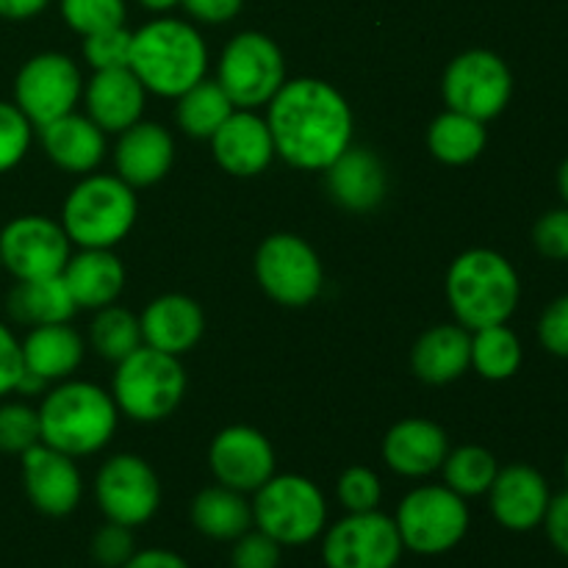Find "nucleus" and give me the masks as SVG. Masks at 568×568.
Segmentation results:
<instances>
[{
    "mask_svg": "<svg viewBox=\"0 0 568 568\" xmlns=\"http://www.w3.org/2000/svg\"><path fill=\"white\" fill-rule=\"evenodd\" d=\"M519 297V272L497 250H466L447 272L449 308L466 331L505 325Z\"/></svg>",
    "mask_w": 568,
    "mask_h": 568,
    "instance_id": "nucleus-3",
    "label": "nucleus"
},
{
    "mask_svg": "<svg viewBox=\"0 0 568 568\" xmlns=\"http://www.w3.org/2000/svg\"><path fill=\"white\" fill-rule=\"evenodd\" d=\"M532 244L549 261H568V205L552 209L532 227Z\"/></svg>",
    "mask_w": 568,
    "mask_h": 568,
    "instance_id": "nucleus-43",
    "label": "nucleus"
},
{
    "mask_svg": "<svg viewBox=\"0 0 568 568\" xmlns=\"http://www.w3.org/2000/svg\"><path fill=\"white\" fill-rule=\"evenodd\" d=\"M544 527H547L549 544H552L564 558H568V491L549 499Z\"/></svg>",
    "mask_w": 568,
    "mask_h": 568,
    "instance_id": "nucleus-47",
    "label": "nucleus"
},
{
    "mask_svg": "<svg viewBox=\"0 0 568 568\" xmlns=\"http://www.w3.org/2000/svg\"><path fill=\"white\" fill-rule=\"evenodd\" d=\"M255 277L275 303L286 308L311 305L322 292L325 272L320 255L305 239L294 233H275L264 239L255 253Z\"/></svg>",
    "mask_w": 568,
    "mask_h": 568,
    "instance_id": "nucleus-11",
    "label": "nucleus"
},
{
    "mask_svg": "<svg viewBox=\"0 0 568 568\" xmlns=\"http://www.w3.org/2000/svg\"><path fill=\"white\" fill-rule=\"evenodd\" d=\"M266 125L275 153L297 170L325 172L353 144V109L320 78L283 83L270 100Z\"/></svg>",
    "mask_w": 568,
    "mask_h": 568,
    "instance_id": "nucleus-1",
    "label": "nucleus"
},
{
    "mask_svg": "<svg viewBox=\"0 0 568 568\" xmlns=\"http://www.w3.org/2000/svg\"><path fill=\"white\" fill-rule=\"evenodd\" d=\"M39 139L48 159L72 175H89L105 159V133L75 111L39 128Z\"/></svg>",
    "mask_w": 568,
    "mask_h": 568,
    "instance_id": "nucleus-25",
    "label": "nucleus"
},
{
    "mask_svg": "<svg viewBox=\"0 0 568 568\" xmlns=\"http://www.w3.org/2000/svg\"><path fill=\"white\" fill-rule=\"evenodd\" d=\"M186 394V372L175 355L142 344L116 364L114 397L116 408L133 422H161L181 405Z\"/></svg>",
    "mask_w": 568,
    "mask_h": 568,
    "instance_id": "nucleus-6",
    "label": "nucleus"
},
{
    "mask_svg": "<svg viewBox=\"0 0 568 568\" xmlns=\"http://www.w3.org/2000/svg\"><path fill=\"white\" fill-rule=\"evenodd\" d=\"M122 568H189V564L170 549H142L133 552Z\"/></svg>",
    "mask_w": 568,
    "mask_h": 568,
    "instance_id": "nucleus-48",
    "label": "nucleus"
},
{
    "mask_svg": "<svg viewBox=\"0 0 568 568\" xmlns=\"http://www.w3.org/2000/svg\"><path fill=\"white\" fill-rule=\"evenodd\" d=\"M281 544L261 530H247L233 541L231 568H277L281 566Z\"/></svg>",
    "mask_w": 568,
    "mask_h": 568,
    "instance_id": "nucleus-42",
    "label": "nucleus"
},
{
    "mask_svg": "<svg viewBox=\"0 0 568 568\" xmlns=\"http://www.w3.org/2000/svg\"><path fill=\"white\" fill-rule=\"evenodd\" d=\"M338 503L347 514H366V510L381 508L383 486L381 477L366 466H349L342 477H338Z\"/></svg>",
    "mask_w": 568,
    "mask_h": 568,
    "instance_id": "nucleus-40",
    "label": "nucleus"
},
{
    "mask_svg": "<svg viewBox=\"0 0 568 568\" xmlns=\"http://www.w3.org/2000/svg\"><path fill=\"white\" fill-rule=\"evenodd\" d=\"M131 39L133 31H128L125 26L103 28V31H94L83 37V59L98 70H120L128 67L131 61Z\"/></svg>",
    "mask_w": 568,
    "mask_h": 568,
    "instance_id": "nucleus-38",
    "label": "nucleus"
},
{
    "mask_svg": "<svg viewBox=\"0 0 568 568\" xmlns=\"http://www.w3.org/2000/svg\"><path fill=\"white\" fill-rule=\"evenodd\" d=\"M139 3H142L148 11H155V14H164V11H170V9H175V6H181V0H139Z\"/></svg>",
    "mask_w": 568,
    "mask_h": 568,
    "instance_id": "nucleus-50",
    "label": "nucleus"
},
{
    "mask_svg": "<svg viewBox=\"0 0 568 568\" xmlns=\"http://www.w3.org/2000/svg\"><path fill=\"white\" fill-rule=\"evenodd\" d=\"M253 525L281 547H305L325 532V494L308 477L272 475L255 491Z\"/></svg>",
    "mask_w": 568,
    "mask_h": 568,
    "instance_id": "nucleus-7",
    "label": "nucleus"
},
{
    "mask_svg": "<svg viewBox=\"0 0 568 568\" xmlns=\"http://www.w3.org/2000/svg\"><path fill=\"white\" fill-rule=\"evenodd\" d=\"M521 358H525V349L508 322L471 333V366L486 381L499 383L514 377L521 369Z\"/></svg>",
    "mask_w": 568,
    "mask_h": 568,
    "instance_id": "nucleus-33",
    "label": "nucleus"
},
{
    "mask_svg": "<svg viewBox=\"0 0 568 568\" xmlns=\"http://www.w3.org/2000/svg\"><path fill=\"white\" fill-rule=\"evenodd\" d=\"M142 338L148 347L161 349L166 355H186L197 347L205 331V316L197 300L186 294H161L139 316Z\"/></svg>",
    "mask_w": 568,
    "mask_h": 568,
    "instance_id": "nucleus-22",
    "label": "nucleus"
},
{
    "mask_svg": "<svg viewBox=\"0 0 568 568\" xmlns=\"http://www.w3.org/2000/svg\"><path fill=\"white\" fill-rule=\"evenodd\" d=\"M209 466L220 486L255 494L275 475V449L270 438L247 425H233L216 433L209 449Z\"/></svg>",
    "mask_w": 568,
    "mask_h": 568,
    "instance_id": "nucleus-16",
    "label": "nucleus"
},
{
    "mask_svg": "<svg viewBox=\"0 0 568 568\" xmlns=\"http://www.w3.org/2000/svg\"><path fill=\"white\" fill-rule=\"evenodd\" d=\"M564 475H566V480H568V453H566V460H564Z\"/></svg>",
    "mask_w": 568,
    "mask_h": 568,
    "instance_id": "nucleus-52",
    "label": "nucleus"
},
{
    "mask_svg": "<svg viewBox=\"0 0 568 568\" xmlns=\"http://www.w3.org/2000/svg\"><path fill=\"white\" fill-rule=\"evenodd\" d=\"M9 316L20 325L39 327V325H59L70 322L75 316L78 305L67 288L64 277H31V281H17V286L9 292L6 300Z\"/></svg>",
    "mask_w": 568,
    "mask_h": 568,
    "instance_id": "nucleus-29",
    "label": "nucleus"
},
{
    "mask_svg": "<svg viewBox=\"0 0 568 568\" xmlns=\"http://www.w3.org/2000/svg\"><path fill=\"white\" fill-rule=\"evenodd\" d=\"M549 499H552V494H549L544 475L527 464L499 469L491 488H488L494 519L510 532H530L538 525H544Z\"/></svg>",
    "mask_w": 568,
    "mask_h": 568,
    "instance_id": "nucleus-18",
    "label": "nucleus"
},
{
    "mask_svg": "<svg viewBox=\"0 0 568 568\" xmlns=\"http://www.w3.org/2000/svg\"><path fill=\"white\" fill-rule=\"evenodd\" d=\"M61 277H64L78 308L87 311L114 305V300L125 288V266H122V261L111 250L100 247H89L81 250L78 255H70Z\"/></svg>",
    "mask_w": 568,
    "mask_h": 568,
    "instance_id": "nucleus-26",
    "label": "nucleus"
},
{
    "mask_svg": "<svg viewBox=\"0 0 568 568\" xmlns=\"http://www.w3.org/2000/svg\"><path fill=\"white\" fill-rule=\"evenodd\" d=\"M22 369H26L22 366V344L17 342L11 327L0 322V399L14 392L22 377Z\"/></svg>",
    "mask_w": 568,
    "mask_h": 568,
    "instance_id": "nucleus-45",
    "label": "nucleus"
},
{
    "mask_svg": "<svg viewBox=\"0 0 568 568\" xmlns=\"http://www.w3.org/2000/svg\"><path fill=\"white\" fill-rule=\"evenodd\" d=\"M403 552L397 525L381 510L347 514L322 541V560L327 568H397Z\"/></svg>",
    "mask_w": 568,
    "mask_h": 568,
    "instance_id": "nucleus-13",
    "label": "nucleus"
},
{
    "mask_svg": "<svg viewBox=\"0 0 568 568\" xmlns=\"http://www.w3.org/2000/svg\"><path fill=\"white\" fill-rule=\"evenodd\" d=\"M216 83L236 109H258L286 83V59L275 39L261 31H242L225 44Z\"/></svg>",
    "mask_w": 568,
    "mask_h": 568,
    "instance_id": "nucleus-8",
    "label": "nucleus"
},
{
    "mask_svg": "<svg viewBox=\"0 0 568 568\" xmlns=\"http://www.w3.org/2000/svg\"><path fill=\"white\" fill-rule=\"evenodd\" d=\"M538 338L555 358H568V294L552 300L538 322Z\"/></svg>",
    "mask_w": 568,
    "mask_h": 568,
    "instance_id": "nucleus-44",
    "label": "nucleus"
},
{
    "mask_svg": "<svg viewBox=\"0 0 568 568\" xmlns=\"http://www.w3.org/2000/svg\"><path fill=\"white\" fill-rule=\"evenodd\" d=\"M48 9V0H0V17L11 22L31 20Z\"/></svg>",
    "mask_w": 568,
    "mask_h": 568,
    "instance_id": "nucleus-49",
    "label": "nucleus"
},
{
    "mask_svg": "<svg viewBox=\"0 0 568 568\" xmlns=\"http://www.w3.org/2000/svg\"><path fill=\"white\" fill-rule=\"evenodd\" d=\"M192 525L211 541H236L253 530V503H247L242 491L216 483L194 497Z\"/></svg>",
    "mask_w": 568,
    "mask_h": 568,
    "instance_id": "nucleus-30",
    "label": "nucleus"
},
{
    "mask_svg": "<svg viewBox=\"0 0 568 568\" xmlns=\"http://www.w3.org/2000/svg\"><path fill=\"white\" fill-rule=\"evenodd\" d=\"M211 150L216 164L236 178L261 175L275 159V142L266 116H258L253 109L233 111L211 136Z\"/></svg>",
    "mask_w": 568,
    "mask_h": 568,
    "instance_id": "nucleus-19",
    "label": "nucleus"
},
{
    "mask_svg": "<svg viewBox=\"0 0 568 568\" xmlns=\"http://www.w3.org/2000/svg\"><path fill=\"white\" fill-rule=\"evenodd\" d=\"M70 236L50 216H14L0 231V261L17 281L61 275L70 261Z\"/></svg>",
    "mask_w": 568,
    "mask_h": 568,
    "instance_id": "nucleus-15",
    "label": "nucleus"
},
{
    "mask_svg": "<svg viewBox=\"0 0 568 568\" xmlns=\"http://www.w3.org/2000/svg\"><path fill=\"white\" fill-rule=\"evenodd\" d=\"M181 6L197 22L222 26V22H231L242 11L244 0H181Z\"/></svg>",
    "mask_w": 568,
    "mask_h": 568,
    "instance_id": "nucleus-46",
    "label": "nucleus"
},
{
    "mask_svg": "<svg viewBox=\"0 0 568 568\" xmlns=\"http://www.w3.org/2000/svg\"><path fill=\"white\" fill-rule=\"evenodd\" d=\"M0 270H3V261H0Z\"/></svg>",
    "mask_w": 568,
    "mask_h": 568,
    "instance_id": "nucleus-53",
    "label": "nucleus"
},
{
    "mask_svg": "<svg viewBox=\"0 0 568 568\" xmlns=\"http://www.w3.org/2000/svg\"><path fill=\"white\" fill-rule=\"evenodd\" d=\"M22 344V366L42 377L44 383L64 381L81 366L83 338L72 331L70 322L31 327Z\"/></svg>",
    "mask_w": 568,
    "mask_h": 568,
    "instance_id": "nucleus-28",
    "label": "nucleus"
},
{
    "mask_svg": "<svg viewBox=\"0 0 568 568\" xmlns=\"http://www.w3.org/2000/svg\"><path fill=\"white\" fill-rule=\"evenodd\" d=\"M81 70L64 53L31 55L14 78V105L33 128L70 114L81 100Z\"/></svg>",
    "mask_w": 568,
    "mask_h": 568,
    "instance_id": "nucleus-12",
    "label": "nucleus"
},
{
    "mask_svg": "<svg viewBox=\"0 0 568 568\" xmlns=\"http://www.w3.org/2000/svg\"><path fill=\"white\" fill-rule=\"evenodd\" d=\"M89 342L100 358L120 364L122 358H128L133 349L144 344L139 316H133L128 308H120V305H105L98 311L92 327H89Z\"/></svg>",
    "mask_w": 568,
    "mask_h": 568,
    "instance_id": "nucleus-34",
    "label": "nucleus"
},
{
    "mask_svg": "<svg viewBox=\"0 0 568 568\" xmlns=\"http://www.w3.org/2000/svg\"><path fill=\"white\" fill-rule=\"evenodd\" d=\"M233 111H236V105L231 103L225 89L216 83V78H203L178 98L175 120L186 136L211 139Z\"/></svg>",
    "mask_w": 568,
    "mask_h": 568,
    "instance_id": "nucleus-32",
    "label": "nucleus"
},
{
    "mask_svg": "<svg viewBox=\"0 0 568 568\" xmlns=\"http://www.w3.org/2000/svg\"><path fill=\"white\" fill-rule=\"evenodd\" d=\"M558 189H560V197H564V203L568 205V159L558 170Z\"/></svg>",
    "mask_w": 568,
    "mask_h": 568,
    "instance_id": "nucleus-51",
    "label": "nucleus"
},
{
    "mask_svg": "<svg viewBox=\"0 0 568 568\" xmlns=\"http://www.w3.org/2000/svg\"><path fill=\"white\" fill-rule=\"evenodd\" d=\"M416 377L433 386H444L471 366V331L464 325H436L422 333L410 353Z\"/></svg>",
    "mask_w": 568,
    "mask_h": 568,
    "instance_id": "nucleus-27",
    "label": "nucleus"
},
{
    "mask_svg": "<svg viewBox=\"0 0 568 568\" xmlns=\"http://www.w3.org/2000/svg\"><path fill=\"white\" fill-rule=\"evenodd\" d=\"M325 186L333 203L355 214H366L386 197L388 175L383 161L372 150L349 144L325 170Z\"/></svg>",
    "mask_w": 568,
    "mask_h": 568,
    "instance_id": "nucleus-20",
    "label": "nucleus"
},
{
    "mask_svg": "<svg viewBox=\"0 0 568 568\" xmlns=\"http://www.w3.org/2000/svg\"><path fill=\"white\" fill-rule=\"evenodd\" d=\"M94 499L109 521L139 527L155 516L161 505V486L153 466L139 455H114L94 477Z\"/></svg>",
    "mask_w": 568,
    "mask_h": 568,
    "instance_id": "nucleus-14",
    "label": "nucleus"
},
{
    "mask_svg": "<svg viewBox=\"0 0 568 568\" xmlns=\"http://www.w3.org/2000/svg\"><path fill=\"white\" fill-rule=\"evenodd\" d=\"M486 122L449 109L444 114H438L430 122V131H427V148H430V153L449 166L471 164L475 159H480L483 150H486Z\"/></svg>",
    "mask_w": 568,
    "mask_h": 568,
    "instance_id": "nucleus-31",
    "label": "nucleus"
},
{
    "mask_svg": "<svg viewBox=\"0 0 568 568\" xmlns=\"http://www.w3.org/2000/svg\"><path fill=\"white\" fill-rule=\"evenodd\" d=\"M89 552H92V560L100 568H122L128 564V558L136 552L131 527L116 525V521H105V525L92 536Z\"/></svg>",
    "mask_w": 568,
    "mask_h": 568,
    "instance_id": "nucleus-41",
    "label": "nucleus"
},
{
    "mask_svg": "<svg viewBox=\"0 0 568 568\" xmlns=\"http://www.w3.org/2000/svg\"><path fill=\"white\" fill-rule=\"evenodd\" d=\"M116 414L114 397L94 383H61L39 405L42 444L70 458L100 453L114 436Z\"/></svg>",
    "mask_w": 568,
    "mask_h": 568,
    "instance_id": "nucleus-4",
    "label": "nucleus"
},
{
    "mask_svg": "<svg viewBox=\"0 0 568 568\" xmlns=\"http://www.w3.org/2000/svg\"><path fill=\"white\" fill-rule=\"evenodd\" d=\"M139 203L116 175H87L64 200L61 227L78 247L111 250L131 233Z\"/></svg>",
    "mask_w": 568,
    "mask_h": 568,
    "instance_id": "nucleus-5",
    "label": "nucleus"
},
{
    "mask_svg": "<svg viewBox=\"0 0 568 568\" xmlns=\"http://www.w3.org/2000/svg\"><path fill=\"white\" fill-rule=\"evenodd\" d=\"M403 547L416 555H444L469 530V508L447 486H419L399 503L394 516Z\"/></svg>",
    "mask_w": 568,
    "mask_h": 568,
    "instance_id": "nucleus-9",
    "label": "nucleus"
},
{
    "mask_svg": "<svg viewBox=\"0 0 568 568\" xmlns=\"http://www.w3.org/2000/svg\"><path fill=\"white\" fill-rule=\"evenodd\" d=\"M42 442L39 410L26 403L0 405V453L22 455Z\"/></svg>",
    "mask_w": 568,
    "mask_h": 568,
    "instance_id": "nucleus-36",
    "label": "nucleus"
},
{
    "mask_svg": "<svg viewBox=\"0 0 568 568\" xmlns=\"http://www.w3.org/2000/svg\"><path fill=\"white\" fill-rule=\"evenodd\" d=\"M89 120L103 133H122L142 120L148 89L142 87L131 67L98 70L87 83Z\"/></svg>",
    "mask_w": 568,
    "mask_h": 568,
    "instance_id": "nucleus-23",
    "label": "nucleus"
},
{
    "mask_svg": "<svg viewBox=\"0 0 568 568\" xmlns=\"http://www.w3.org/2000/svg\"><path fill=\"white\" fill-rule=\"evenodd\" d=\"M61 17L75 33L125 26V0H61Z\"/></svg>",
    "mask_w": 568,
    "mask_h": 568,
    "instance_id": "nucleus-37",
    "label": "nucleus"
},
{
    "mask_svg": "<svg viewBox=\"0 0 568 568\" xmlns=\"http://www.w3.org/2000/svg\"><path fill=\"white\" fill-rule=\"evenodd\" d=\"M444 103L449 111L488 122L503 114L514 94V75L494 50H466L444 70Z\"/></svg>",
    "mask_w": 568,
    "mask_h": 568,
    "instance_id": "nucleus-10",
    "label": "nucleus"
},
{
    "mask_svg": "<svg viewBox=\"0 0 568 568\" xmlns=\"http://www.w3.org/2000/svg\"><path fill=\"white\" fill-rule=\"evenodd\" d=\"M128 67L148 92L159 98H181L205 78L209 48L194 26L159 17L133 31Z\"/></svg>",
    "mask_w": 568,
    "mask_h": 568,
    "instance_id": "nucleus-2",
    "label": "nucleus"
},
{
    "mask_svg": "<svg viewBox=\"0 0 568 568\" xmlns=\"http://www.w3.org/2000/svg\"><path fill=\"white\" fill-rule=\"evenodd\" d=\"M172 161H175V142L159 122L139 120L136 125L120 133L114 148L116 178H122L131 189L159 183L172 170Z\"/></svg>",
    "mask_w": 568,
    "mask_h": 568,
    "instance_id": "nucleus-21",
    "label": "nucleus"
},
{
    "mask_svg": "<svg viewBox=\"0 0 568 568\" xmlns=\"http://www.w3.org/2000/svg\"><path fill=\"white\" fill-rule=\"evenodd\" d=\"M33 125L14 103L0 100V175L14 170L31 148Z\"/></svg>",
    "mask_w": 568,
    "mask_h": 568,
    "instance_id": "nucleus-39",
    "label": "nucleus"
},
{
    "mask_svg": "<svg viewBox=\"0 0 568 568\" xmlns=\"http://www.w3.org/2000/svg\"><path fill=\"white\" fill-rule=\"evenodd\" d=\"M444 483L447 488H453L458 497L469 499V497H480V494H488L491 488L494 477H497L499 464L488 449L475 447H460L447 453L444 458Z\"/></svg>",
    "mask_w": 568,
    "mask_h": 568,
    "instance_id": "nucleus-35",
    "label": "nucleus"
},
{
    "mask_svg": "<svg viewBox=\"0 0 568 568\" xmlns=\"http://www.w3.org/2000/svg\"><path fill=\"white\" fill-rule=\"evenodd\" d=\"M447 453V433L430 419H403L383 438V460L403 477H430Z\"/></svg>",
    "mask_w": 568,
    "mask_h": 568,
    "instance_id": "nucleus-24",
    "label": "nucleus"
},
{
    "mask_svg": "<svg viewBox=\"0 0 568 568\" xmlns=\"http://www.w3.org/2000/svg\"><path fill=\"white\" fill-rule=\"evenodd\" d=\"M22 458V483L33 508L53 519H64L81 505L83 480L75 458L39 442L26 449Z\"/></svg>",
    "mask_w": 568,
    "mask_h": 568,
    "instance_id": "nucleus-17",
    "label": "nucleus"
}]
</instances>
